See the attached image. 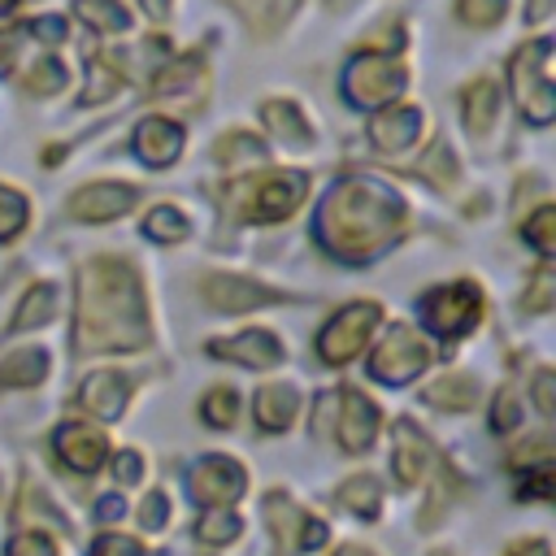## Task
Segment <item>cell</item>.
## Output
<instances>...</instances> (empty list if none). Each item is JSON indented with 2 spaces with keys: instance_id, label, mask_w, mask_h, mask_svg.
<instances>
[{
  "instance_id": "6da1fadb",
  "label": "cell",
  "mask_w": 556,
  "mask_h": 556,
  "mask_svg": "<svg viewBox=\"0 0 556 556\" xmlns=\"http://www.w3.org/2000/svg\"><path fill=\"white\" fill-rule=\"evenodd\" d=\"M143 343H148V313L135 265L122 256L87 261L78 278L74 348L91 356V352H135Z\"/></svg>"
},
{
  "instance_id": "7a4b0ae2",
  "label": "cell",
  "mask_w": 556,
  "mask_h": 556,
  "mask_svg": "<svg viewBox=\"0 0 556 556\" xmlns=\"http://www.w3.org/2000/svg\"><path fill=\"white\" fill-rule=\"evenodd\" d=\"M404 226V200L374 178H343L326 191L313 230L317 243L339 261L378 256Z\"/></svg>"
},
{
  "instance_id": "3957f363",
  "label": "cell",
  "mask_w": 556,
  "mask_h": 556,
  "mask_svg": "<svg viewBox=\"0 0 556 556\" xmlns=\"http://www.w3.org/2000/svg\"><path fill=\"white\" fill-rule=\"evenodd\" d=\"M304 195H308V178L300 169L243 174L226 187V208L243 222H278V217H291Z\"/></svg>"
},
{
  "instance_id": "277c9868",
  "label": "cell",
  "mask_w": 556,
  "mask_h": 556,
  "mask_svg": "<svg viewBox=\"0 0 556 556\" xmlns=\"http://www.w3.org/2000/svg\"><path fill=\"white\" fill-rule=\"evenodd\" d=\"M552 39H530L521 43V52H513L508 61V83L517 96V109L530 126H547L556 117V96H552Z\"/></svg>"
},
{
  "instance_id": "5b68a950",
  "label": "cell",
  "mask_w": 556,
  "mask_h": 556,
  "mask_svg": "<svg viewBox=\"0 0 556 556\" xmlns=\"http://www.w3.org/2000/svg\"><path fill=\"white\" fill-rule=\"evenodd\" d=\"M408 74L395 56L382 52H356L343 70V100L356 109H382L404 91Z\"/></svg>"
},
{
  "instance_id": "8992f818",
  "label": "cell",
  "mask_w": 556,
  "mask_h": 556,
  "mask_svg": "<svg viewBox=\"0 0 556 556\" xmlns=\"http://www.w3.org/2000/svg\"><path fill=\"white\" fill-rule=\"evenodd\" d=\"M478 317H482V291L473 282H447L421 300V321L443 339L469 334L478 326Z\"/></svg>"
},
{
  "instance_id": "52a82bcc",
  "label": "cell",
  "mask_w": 556,
  "mask_h": 556,
  "mask_svg": "<svg viewBox=\"0 0 556 556\" xmlns=\"http://www.w3.org/2000/svg\"><path fill=\"white\" fill-rule=\"evenodd\" d=\"M426 365H430V343H426L413 326H404V321L391 326V330L382 334V343L374 348V356H369V374L382 378V382H391V387L413 382Z\"/></svg>"
},
{
  "instance_id": "ba28073f",
  "label": "cell",
  "mask_w": 556,
  "mask_h": 556,
  "mask_svg": "<svg viewBox=\"0 0 556 556\" xmlns=\"http://www.w3.org/2000/svg\"><path fill=\"white\" fill-rule=\"evenodd\" d=\"M374 326H378V304L356 300V304L339 308V313L321 326V334H317V352H321V361H326V365H343V361H352V356L365 348V339H369Z\"/></svg>"
},
{
  "instance_id": "9c48e42d",
  "label": "cell",
  "mask_w": 556,
  "mask_h": 556,
  "mask_svg": "<svg viewBox=\"0 0 556 556\" xmlns=\"http://www.w3.org/2000/svg\"><path fill=\"white\" fill-rule=\"evenodd\" d=\"M265 517H269V530H274L282 556H295V552H308V547L326 543V521L308 517L291 495H278V491L265 495Z\"/></svg>"
},
{
  "instance_id": "30bf717a",
  "label": "cell",
  "mask_w": 556,
  "mask_h": 556,
  "mask_svg": "<svg viewBox=\"0 0 556 556\" xmlns=\"http://www.w3.org/2000/svg\"><path fill=\"white\" fill-rule=\"evenodd\" d=\"M191 500L208 504V508H226L239 491H243V465H235L230 456H204L191 465Z\"/></svg>"
},
{
  "instance_id": "8fae6325",
  "label": "cell",
  "mask_w": 556,
  "mask_h": 556,
  "mask_svg": "<svg viewBox=\"0 0 556 556\" xmlns=\"http://www.w3.org/2000/svg\"><path fill=\"white\" fill-rule=\"evenodd\" d=\"M200 295H204L217 313H248V308H256V304L282 300L274 287H265V282H256V278H235V274H208V278L200 282Z\"/></svg>"
},
{
  "instance_id": "7c38bea8",
  "label": "cell",
  "mask_w": 556,
  "mask_h": 556,
  "mask_svg": "<svg viewBox=\"0 0 556 556\" xmlns=\"http://www.w3.org/2000/svg\"><path fill=\"white\" fill-rule=\"evenodd\" d=\"M334 404H339V443L348 452H369L374 439H378V408H374V400L365 391H356V387H343L334 395Z\"/></svg>"
},
{
  "instance_id": "4fadbf2b",
  "label": "cell",
  "mask_w": 556,
  "mask_h": 556,
  "mask_svg": "<svg viewBox=\"0 0 556 556\" xmlns=\"http://www.w3.org/2000/svg\"><path fill=\"white\" fill-rule=\"evenodd\" d=\"M135 200H139V187H130V182H91L70 195V213L83 222H109V217H122L126 208H135Z\"/></svg>"
},
{
  "instance_id": "5bb4252c",
  "label": "cell",
  "mask_w": 556,
  "mask_h": 556,
  "mask_svg": "<svg viewBox=\"0 0 556 556\" xmlns=\"http://www.w3.org/2000/svg\"><path fill=\"white\" fill-rule=\"evenodd\" d=\"M178 152H182V126L178 122H169V117H143L135 126V156L143 165L165 169V165L178 161Z\"/></svg>"
},
{
  "instance_id": "9a60e30c",
  "label": "cell",
  "mask_w": 556,
  "mask_h": 556,
  "mask_svg": "<svg viewBox=\"0 0 556 556\" xmlns=\"http://www.w3.org/2000/svg\"><path fill=\"white\" fill-rule=\"evenodd\" d=\"M52 447H56V456H61L70 469H78V473L100 469V465H104V452H109L104 434H100L96 426H83V421L61 426V430L52 434Z\"/></svg>"
},
{
  "instance_id": "2e32d148",
  "label": "cell",
  "mask_w": 556,
  "mask_h": 556,
  "mask_svg": "<svg viewBox=\"0 0 556 556\" xmlns=\"http://www.w3.org/2000/svg\"><path fill=\"white\" fill-rule=\"evenodd\" d=\"M208 352L222 356V361L248 365V369H269V365L282 361V343H278L269 330H243V334H235V339H213Z\"/></svg>"
},
{
  "instance_id": "e0dca14e",
  "label": "cell",
  "mask_w": 556,
  "mask_h": 556,
  "mask_svg": "<svg viewBox=\"0 0 556 556\" xmlns=\"http://www.w3.org/2000/svg\"><path fill=\"white\" fill-rule=\"evenodd\" d=\"M417 135H421V109L413 104H391L369 117V139L382 152H404L417 143Z\"/></svg>"
},
{
  "instance_id": "ac0fdd59",
  "label": "cell",
  "mask_w": 556,
  "mask_h": 556,
  "mask_svg": "<svg viewBox=\"0 0 556 556\" xmlns=\"http://www.w3.org/2000/svg\"><path fill=\"white\" fill-rule=\"evenodd\" d=\"M395 478L404 482V486H417L421 478H426V469H430V460H434V452H430V439L413 426V421H395Z\"/></svg>"
},
{
  "instance_id": "d6986e66",
  "label": "cell",
  "mask_w": 556,
  "mask_h": 556,
  "mask_svg": "<svg viewBox=\"0 0 556 556\" xmlns=\"http://www.w3.org/2000/svg\"><path fill=\"white\" fill-rule=\"evenodd\" d=\"M126 56L122 52H87V87L78 91V104H100L113 100V91L126 78Z\"/></svg>"
},
{
  "instance_id": "ffe728a7",
  "label": "cell",
  "mask_w": 556,
  "mask_h": 556,
  "mask_svg": "<svg viewBox=\"0 0 556 556\" xmlns=\"http://www.w3.org/2000/svg\"><path fill=\"white\" fill-rule=\"evenodd\" d=\"M126 395H130V382L122 378V374H91L87 382H83V408L87 413H96V417H104V421H117L122 417V408H126Z\"/></svg>"
},
{
  "instance_id": "44dd1931",
  "label": "cell",
  "mask_w": 556,
  "mask_h": 556,
  "mask_svg": "<svg viewBox=\"0 0 556 556\" xmlns=\"http://www.w3.org/2000/svg\"><path fill=\"white\" fill-rule=\"evenodd\" d=\"M495 104H500V87L491 78H473L460 91V117H465V130L473 139H482L495 126Z\"/></svg>"
},
{
  "instance_id": "7402d4cb",
  "label": "cell",
  "mask_w": 556,
  "mask_h": 556,
  "mask_svg": "<svg viewBox=\"0 0 556 556\" xmlns=\"http://www.w3.org/2000/svg\"><path fill=\"white\" fill-rule=\"evenodd\" d=\"M200 83H204V52L195 48V52H182V56L165 61L156 70V78H152V91L156 96H187Z\"/></svg>"
},
{
  "instance_id": "603a6c76",
  "label": "cell",
  "mask_w": 556,
  "mask_h": 556,
  "mask_svg": "<svg viewBox=\"0 0 556 556\" xmlns=\"http://www.w3.org/2000/svg\"><path fill=\"white\" fill-rule=\"evenodd\" d=\"M226 4L239 9L243 22L252 26V35H261V39L278 35L291 22V13L300 9V0H226Z\"/></svg>"
},
{
  "instance_id": "cb8c5ba5",
  "label": "cell",
  "mask_w": 556,
  "mask_h": 556,
  "mask_svg": "<svg viewBox=\"0 0 556 556\" xmlns=\"http://www.w3.org/2000/svg\"><path fill=\"white\" fill-rule=\"evenodd\" d=\"M261 117H265V126H269L287 148H308V143H313V130H308L304 113H300L291 100H265V104H261Z\"/></svg>"
},
{
  "instance_id": "d4e9b609",
  "label": "cell",
  "mask_w": 556,
  "mask_h": 556,
  "mask_svg": "<svg viewBox=\"0 0 556 556\" xmlns=\"http://www.w3.org/2000/svg\"><path fill=\"white\" fill-rule=\"evenodd\" d=\"M295 404H300V395L291 382H269L256 391V421L265 430H287L295 417Z\"/></svg>"
},
{
  "instance_id": "484cf974",
  "label": "cell",
  "mask_w": 556,
  "mask_h": 556,
  "mask_svg": "<svg viewBox=\"0 0 556 556\" xmlns=\"http://www.w3.org/2000/svg\"><path fill=\"white\" fill-rule=\"evenodd\" d=\"M74 17L100 35H122L130 30V9L122 0H74Z\"/></svg>"
},
{
  "instance_id": "4316f807",
  "label": "cell",
  "mask_w": 556,
  "mask_h": 556,
  "mask_svg": "<svg viewBox=\"0 0 556 556\" xmlns=\"http://www.w3.org/2000/svg\"><path fill=\"white\" fill-rule=\"evenodd\" d=\"M213 161L226 165V169H248V165H265V143L248 130H230L217 139L213 148Z\"/></svg>"
},
{
  "instance_id": "83f0119b",
  "label": "cell",
  "mask_w": 556,
  "mask_h": 556,
  "mask_svg": "<svg viewBox=\"0 0 556 556\" xmlns=\"http://www.w3.org/2000/svg\"><path fill=\"white\" fill-rule=\"evenodd\" d=\"M421 400H426V404H434V408H452V413H465V408H473V400H478V387H473V378H469V374H447V378L430 382V387L421 391Z\"/></svg>"
},
{
  "instance_id": "f1b7e54d",
  "label": "cell",
  "mask_w": 556,
  "mask_h": 556,
  "mask_svg": "<svg viewBox=\"0 0 556 556\" xmlns=\"http://www.w3.org/2000/svg\"><path fill=\"white\" fill-rule=\"evenodd\" d=\"M48 374V352L43 348H22L9 361H0V387H35Z\"/></svg>"
},
{
  "instance_id": "f546056e",
  "label": "cell",
  "mask_w": 556,
  "mask_h": 556,
  "mask_svg": "<svg viewBox=\"0 0 556 556\" xmlns=\"http://www.w3.org/2000/svg\"><path fill=\"white\" fill-rule=\"evenodd\" d=\"M52 313H56V287H52V282H39V287H30V291L22 295V304H17L13 321H9V330L22 334V330H30V326H43Z\"/></svg>"
},
{
  "instance_id": "4dcf8cb0",
  "label": "cell",
  "mask_w": 556,
  "mask_h": 556,
  "mask_svg": "<svg viewBox=\"0 0 556 556\" xmlns=\"http://www.w3.org/2000/svg\"><path fill=\"white\" fill-rule=\"evenodd\" d=\"M339 504L352 508L356 517H378V508H382V486H378L369 473H356V478H348V482L339 486Z\"/></svg>"
},
{
  "instance_id": "1f68e13d",
  "label": "cell",
  "mask_w": 556,
  "mask_h": 556,
  "mask_svg": "<svg viewBox=\"0 0 556 556\" xmlns=\"http://www.w3.org/2000/svg\"><path fill=\"white\" fill-rule=\"evenodd\" d=\"M143 235L156 239V243H178V239H187V217L174 204H156L143 217Z\"/></svg>"
},
{
  "instance_id": "d6a6232c",
  "label": "cell",
  "mask_w": 556,
  "mask_h": 556,
  "mask_svg": "<svg viewBox=\"0 0 556 556\" xmlns=\"http://www.w3.org/2000/svg\"><path fill=\"white\" fill-rule=\"evenodd\" d=\"M417 174H426L434 187H452V182H456V156H452V148H447L443 139H439V143H430V152L421 156Z\"/></svg>"
},
{
  "instance_id": "836d02e7",
  "label": "cell",
  "mask_w": 556,
  "mask_h": 556,
  "mask_svg": "<svg viewBox=\"0 0 556 556\" xmlns=\"http://www.w3.org/2000/svg\"><path fill=\"white\" fill-rule=\"evenodd\" d=\"M65 78H70V74H65V65L48 56V61H39V65H30V74L22 78V87H26L30 96H56V91L65 87Z\"/></svg>"
},
{
  "instance_id": "e575fe53",
  "label": "cell",
  "mask_w": 556,
  "mask_h": 556,
  "mask_svg": "<svg viewBox=\"0 0 556 556\" xmlns=\"http://www.w3.org/2000/svg\"><path fill=\"white\" fill-rule=\"evenodd\" d=\"M200 413H204V421H208V426L226 430V426L235 421V413H239V395H235L230 387H213V391L200 400Z\"/></svg>"
},
{
  "instance_id": "d590c367",
  "label": "cell",
  "mask_w": 556,
  "mask_h": 556,
  "mask_svg": "<svg viewBox=\"0 0 556 556\" xmlns=\"http://www.w3.org/2000/svg\"><path fill=\"white\" fill-rule=\"evenodd\" d=\"M26 217H30V208H26V195L0 182V243H4V239H13V235L26 226Z\"/></svg>"
},
{
  "instance_id": "8d00e7d4",
  "label": "cell",
  "mask_w": 556,
  "mask_h": 556,
  "mask_svg": "<svg viewBox=\"0 0 556 556\" xmlns=\"http://www.w3.org/2000/svg\"><path fill=\"white\" fill-rule=\"evenodd\" d=\"M521 235H526L539 252H552V248H556V208H552V204H539L534 217L521 222Z\"/></svg>"
},
{
  "instance_id": "74e56055",
  "label": "cell",
  "mask_w": 556,
  "mask_h": 556,
  "mask_svg": "<svg viewBox=\"0 0 556 556\" xmlns=\"http://www.w3.org/2000/svg\"><path fill=\"white\" fill-rule=\"evenodd\" d=\"M239 530H243V521H239L235 513H208V517L195 526V534H200L204 543H213V547H222V543L239 539Z\"/></svg>"
},
{
  "instance_id": "f35d334b",
  "label": "cell",
  "mask_w": 556,
  "mask_h": 556,
  "mask_svg": "<svg viewBox=\"0 0 556 556\" xmlns=\"http://www.w3.org/2000/svg\"><path fill=\"white\" fill-rule=\"evenodd\" d=\"M508 0H456V17L465 26H495L504 17Z\"/></svg>"
},
{
  "instance_id": "ab89813d",
  "label": "cell",
  "mask_w": 556,
  "mask_h": 556,
  "mask_svg": "<svg viewBox=\"0 0 556 556\" xmlns=\"http://www.w3.org/2000/svg\"><path fill=\"white\" fill-rule=\"evenodd\" d=\"M552 291H556L552 269H547V265H543V269H534L530 287L521 291V308H526V313H547V308H552Z\"/></svg>"
},
{
  "instance_id": "60d3db41",
  "label": "cell",
  "mask_w": 556,
  "mask_h": 556,
  "mask_svg": "<svg viewBox=\"0 0 556 556\" xmlns=\"http://www.w3.org/2000/svg\"><path fill=\"white\" fill-rule=\"evenodd\" d=\"M521 421V408H517V391L513 387H504L500 395H495V413H491V426L504 434V430H513Z\"/></svg>"
},
{
  "instance_id": "b9f144b4",
  "label": "cell",
  "mask_w": 556,
  "mask_h": 556,
  "mask_svg": "<svg viewBox=\"0 0 556 556\" xmlns=\"http://www.w3.org/2000/svg\"><path fill=\"white\" fill-rule=\"evenodd\" d=\"M9 556H56L52 539L39 534V530H22L13 543H9Z\"/></svg>"
},
{
  "instance_id": "7bdbcfd3",
  "label": "cell",
  "mask_w": 556,
  "mask_h": 556,
  "mask_svg": "<svg viewBox=\"0 0 556 556\" xmlns=\"http://www.w3.org/2000/svg\"><path fill=\"white\" fill-rule=\"evenodd\" d=\"M91 556H143V547L130 534H100L96 547H91Z\"/></svg>"
},
{
  "instance_id": "ee69618b",
  "label": "cell",
  "mask_w": 556,
  "mask_h": 556,
  "mask_svg": "<svg viewBox=\"0 0 556 556\" xmlns=\"http://www.w3.org/2000/svg\"><path fill=\"white\" fill-rule=\"evenodd\" d=\"M534 404H539V413H543V417H552V413H556V378H552L547 369H539V374H534Z\"/></svg>"
},
{
  "instance_id": "f6af8a7d",
  "label": "cell",
  "mask_w": 556,
  "mask_h": 556,
  "mask_svg": "<svg viewBox=\"0 0 556 556\" xmlns=\"http://www.w3.org/2000/svg\"><path fill=\"white\" fill-rule=\"evenodd\" d=\"M521 495H530V500H547V495H552V465L530 469V473L521 478Z\"/></svg>"
},
{
  "instance_id": "bcb514c9",
  "label": "cell",
  "mask_w": 556,
  "mask_h": 556,
  "mask_svg": "<svg viewBox=\"0 0 556 556\" xmlns=\"http://www.w3.org/2000/svg\"><path fill=\"white\" fill-rule=\"evenodd\" d=\"M139 521H143L148 530H161V526H165V495H161V491H152V495L139 504Z\"/></svg>"
},
{
  "instance_id": "7dc6e473",
  "label": "cell",
  "mask_w": 556,
  "mask_h": 556,
  "mask_svg": "<svg viewBox=\"0 0 556 556\" xmlns=\"http://www.w3.org/2000/svg\"><path fill=\"white\" fill-rule=\"evenodd\" d=\"M30 35V26H13V30H0V70H9L13 65V56H17V48H22V39Z\"/></svg>"
},
{
  "instance_id": "c3c4849f",
  "label": "cell",
  "mask_w": 556,
  "mask_h": 556,
  "mask_svg": "<svg viewBox=\"0 0 556 556\" xmlns=\"http://www.w3.org/2000/svg\"><path fill=\"white\" fill-rule=\"evenodd\" d=\"M113 469H117V482H122V486H130V482H135V478L143 473V460H139L135 452H117Z\"/></svg>"
},
{
  "instance_id": "681fc988",
  "label": "cell",
  "mask_w": 556,
  "mask_h": 556,
  "mask_svg": "<svg viewBox=\"0 0 556 556\" xmlns=\"http://www.w3.org/2000/svg\"><path fill=\"white\" fill-rule=\"evenodd\" d=\"M26 26H30V35H39V39H48V43L65 39V22H61V17H39V22H26Z\"/></svg>"
},
{
  "instance_id": "f907efd6",
  "label": "cell",
  "mask_w": 556,
  "mask_h": 556,
  "mask_svg": "<svg viewBox=\"0 0 556 556\" xmlns=\"http://www.w3.org/2000/svg\"><path fill=\"white\" fill-rule=\"evenodd\" d=\"M508 556H552V552H547V543H543V539H530V543H517Z\"/></svg>"
},
{
  "instance_id": "816d5d0a",
  "label": "cell",
  "mask_w": 556,
  "mask_h": 556,
  "mask_svg": "<svg viewBox=\"0 0 556 556\" xmlns=\"http://www.w3.org/2000/svg\"><path fill=\"white\" fill-rule=\"evenodd\" d=\"M143 13H148L152 22H165V17H169V0H143Z\"/></svg>"
},
{
  "instance_id": "f5cc1de1",
  "label": "cell",
  "mask_w": 556,
  "mask_h": 556,
  "mask_svg": "<svg viewBox=\"0 0 556 556\" xmlns=\"http://www.w3.org/2000/svg\"><path fill=\"white\" fill-rule=\"evenodd\" d=\"M547 9H552V0H530L526 17H530V22H543V17H547Z\"/></svg>"
},
{
  "instance_id": "db71d44e",
  "label": "cell",
  "mask_w": 556,
  "mask_h": 556,
  "mask_svg": "<svg viewBox=\"0 0 556 556\" xmlns=\"http://www.w3.org/2000/svg\"><path fill=\"white\" fill-rule=\"evenodd\" d=\"M122 513V500L113 495V500H100V517H117Z\"/></svg>"
},
{
  "instance_id": "11a10c76",
  "label": "cell",
  "mask_w": 556,
  "mask_h": 556,
  "mask_svg": "<svg viewBox=\"0 0 556 556\" xmlns=\"http://www.w3.org/2000/svg\"><path fill=\"white\" fill-rule=\"evenodd\" d=\"M334 556H374V552H365V547H339Z\"/></svg>"
},
{
  "instance_id": "9f6ffc18",
  "label": "cell",
  "mask_w": 556,
  "mask_h": 556,
  "mask_svg": "<svg viewBox=\"0 0 556 556\" xmlns=\"http://www.w3.org/2000/svg\"><path fill=\"white\" fill-rule=\"evenodd\" d=\"M13 4H17V0H0V13H9V9H13Z\"/></svg>"
}]
</instances>
